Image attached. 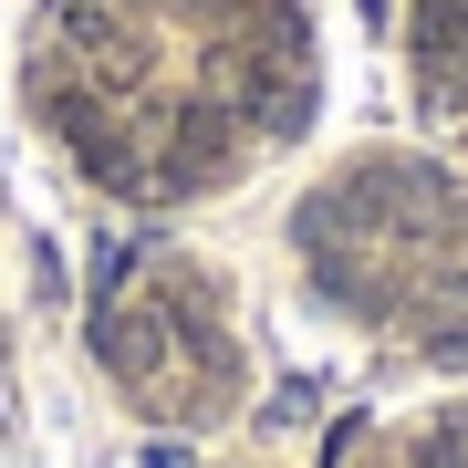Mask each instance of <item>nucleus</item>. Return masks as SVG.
<instances>
[{
  "label": "nucleus",
  "mask_w": 468,
  "mask_h": 468,
  "mask_svg": "<svg viewBox=\"0 0 468 468\" xmlns=\"http://www.w3.org/2000/svg\"><path fill=\"white\" fill-rule=\"evenodd\" d=\"M94 354L115 365L125 385H146L156 365H167V313H135V302H104L94 313Z\"/></svg>",
  "instance_id": "obj_1"
}]
</instances>
